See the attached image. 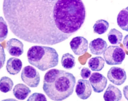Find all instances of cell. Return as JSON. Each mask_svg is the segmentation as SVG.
<instances>
[{"label": "cell", "instance_id": "8fae6325", "mask_svg": "<svg viewBox=\"0 0 128 101\" xmlns=\"http://www.w3.org/2000/svg\"><path fill=\"white\" fill-rule=\"evenodd\" d=\"M108 46L106 42L102 38H98L90 42L89 48L91 53L95 55H100L105 51Z\"/></svg>", "mask_w": 128, "mask_h": 101}, {"label": "cell", "instance_id": "7402d4cb", "mask_svg": "<svg viewBox=\"0 0 128 101\" xmlns=\"http://www.w3.org/2000/svg\"><path fill=\"white\" fill-rule=\"evenodd\" d=\"M47 99L45 96L42 93H35L31 95L27 101H46Z\"/></svg>", "mask_w": 128, "mask_h": 101}, {"label": "cell", "instance_id": "484cf974", "mask_svg": "<svg viewBox=\"0 0 128 101\" xmlns=\"http://www.w3.org/2000/svg\"><path fill=\"white\" fill-rule=\"evenodd\" d=\"M128 86H124V87L123 88V92H124V97L126 98V99L128 100V97H127V95L128 96V95L127 94H128V90H128Z\"/></svg>", "mask_w": 128, "mask_h": 101}, {"label": "cell", "instance_id": "603a6c76", "mask_svg": "<svg viewBox=\"0 0 128 101\" xmlns=\"http://www.w3.org/2000/svg\"><path fill=\"white\" fill-rule=\"evenodd\" d=\"M6 60V54L3 47L0 44V70L3 67Z\"/></svg>", "mask_w": 128, "mask_h": 101}, {"label": "cell", "instance_id": "ffe728a7", "mask_svg": "<svg viewBox=\"0 0 128 101\" xmlns=\"http://www.w3.org/2000/svg\"><path fill=\"white\" fill-rule=\"evenodd\" d=\"M14 85L12 80L6 76H4L0 80V91L4 93L11 91Z\"/></svg>", "mask_w": 128, "mask_h": 101}, {"label": "cell", "instance_id": "3957f363", "mask_svg": "<svg viewBox=\"0 0 128 101\" xmlns=\"http://www.w3.org/2000/svg\"><path fill=\"white\" fill-rule=\"evenodd\" d=\"M27 57L30 64L42 71L54 68L58 64L57 52L54 48L50 47L33 46L28 50Z\"/></svg>", "mask_w": 128, "mask_h": 101}, {"label": "cell", "instance_id": "2e32d148", "mask_svg": "<svg viewBox=\"0 0 128 101\" xmlns=\"http://www.w3.org/2000/svg\"><path fill=\"white\" fill-rule=\"evenodd\" d=\"M105 61L100 56L92 58L90 59L88 62L89 68L93 71H99L104 68Z\"/></svg>", "mask_w": 128, "mask_h": 101}, {"label": "cell", "instance_id": "d4e9b609", "mask_svg": "<svg viewBox=\"0 0 128 101\" xmlns=\"http://www.w3.org/2000/svg\"><path fill=\"white\" fill-rule=\"evenodd\" d=\"M128 35H126L124 38V41H123V44H124V45L125 47L128 50Z\"/></svg>", "mask_w": 128, "mask_h": 101}, {"label": "cell", "instance_id": "d6986e66", "mask_svg": "<svg viewBox=\"0 0 128 101\" xmlns=\"http://www.w3.org/2000/svg\"><path fill=\"white\" fill-rule=\"evenodd\" d=\"M109 27V24L107 21L99 20L96 21L93 26L94 32L99 35H101L107 32Z\"/></svg>", "mask_w": 128, "mask_h": 101}, {"label": "cell", "instance_id": "5b68a950", "mask_svg": "<svg viewBox=\"0 0 128 101\" xmlns=\"http://www.w3.org/2000/svg\"><path fill=\"white\" fill-rule=\"evenodd\" d=\"M22 81L31 88H36L38 86L40 81V74L34 67L30 66L23 68L21 73Z\"/></svg>", "mask_w": 128, "mask_h": 101}, {"label": "cell", "instance_id": "52a82bcc", "mask_svg": "<svg viewBox=\"0 0 128 101\" xmlns=\"http://www.w3.org/2000/svg\"><path fill=\"white\" fill-rule=\"evenodd\" d=\"M70 44L71 49L76 55H82L88 51V41L83 37L78 36L73 38Z\"/></svg>", "mask_w": 128, "mask_h": 101}, {"label": "cell", "instance_id": "5bb4252c", "mask_svg": "<svg viewBox=\"0 0 128 101\" xmlns=\"http://www.w3.org/2000/svg\"><path fill=\"white\" fill-rule=\"evenodd\" d=\"M30 88L24 84H16L13 90L14 96L17 99L24 100L31 93Z\"/></svg>", "mask_w": 128, "mask_h": 101}, {"label": "cell", "instance_id": "8992f818", "mask_svg": "<svg viewBox=\"0 0 128 101\" xmlns=\"http://www.w3.org/2000/svg\"><path fill=\"white\" fill-rule=\"evenodd\" d=\"M107 76L111 82L118 86L124 84L127 78L125 70L120 67L116 66L111 67L108 72Z\"/></svg>", "mask_w": 128, "mask_h": 101}, {"label": "cell", "instance_id": "cb8c5ba5", "mask_svg": "<svg viewBox=\"0 0 128 101\" xmlns=\"http://www.w3.org/2000/svg\"><path fill=\"white\" fill-rule=\"evenodd\" d=\"M91 71L89 69L86 67H84L80 72V75L84 79H86L90 76Z\"/></svg>", "mask_w": 128, "mask_h": 101}, {"label": "cell", "instance_id": "9a60e30c", "mask_svg": "<svg viewBox=\"0 0 128 101\" xmlns=\"http://www.w3.org/2000/svg\"><path fill=\"white\" fill-rule=\"evenodd\" d=\"M128 7L123 9L118 14L117 17L118 25L122 30L128 31Z\"/></svg>", "mask_w": 128, "mask_h": 101}, {"label": "cell", "instance_id": "e0dca14e", "mask_svg": "<svg viewBox=\"0 0 128 101\" xmlns=\"http://www.w3.org/2000/svg\"><path fill=\"white\" fill-rule=\"evenodd\" d=\"M108 40L111 44H120L123 38L122 33L115 28L112 29L108 34Z\"/></svg>", "mask_w": 128, "mask_h": 101}, {"label": "cell", "instance_id": "4fadbf2b", "mask_svg": "<svg viewBox=\"0 0 128 101\" xmlns=\"http://www.w3.org/2000/svg\"><path fill=\"white\" fill-rule=\"evenodd\" d=\"M22 66V62L20 59L12 57L7 61L6 69L9 74L15 75L20 71Z\"/></svg>", "mask_w": 128, "mask_h": 101}, {"label": "cell", "instance_id": "30bf717a", "mask_svg": "<svg viewBox=\"0 0 128 101\" xmlns=\"http://www.w3.org/2000/svg\"><path fill=\"white\" fill-rule=\"evenodd\" d=\"M6 49L11 56L19 57L23 53L24 45L20 40L16 38H12L7 42Z\"/></svg>", "mask_w": 128, "mask_h": 101}, {"label": "cell", "instance_id": "44dd1931", "mask_svg": "<svg viewBox=\"0 0 128 101\" xmlns=\"http://www.w3.org/2000/svg\"><path fill=\"white\" fill-rule=\"evenodd\" d=\"M8 34L7 24L4 18L0 16V42L4 41L7 38Z\"/></svg>", "mask_w": 128, "mask_h": 101}, {"label": "cell", "instance_id": "9c48e42d", "mask_svg": "<svg viewBox=\"0 0 128 101\" xmlns=\"http://www.w3.org/2000/svg\"><path fill=\"white\" fill-rule=\"evenodd\" d=\"M75 92L78 98L84 100L91 96L92 90L89 81L87 80L80 79L76 86Z\"/></svg>", "mask_w": 128, "mask_h": 101}, {"label": "cell", "instance_id": "ba28073f", "mask_svg": "<svg viewBox=\"0 0 128 101\" xmlns=\"http://www.w3.org/2000/svg\"><path fill=\"white\" fill-rule=\"evenodd\" d=\"M89 81L94 92L97 93L103 92L106 87L108 82L105 76L98 72L93 73Z\"/></svg>", "mask_w": 128, "mask_h": 101}, {"label": "cell", "instance_id": "ac0fdd59", "mask_svg": "<svg viewBox=\"0 0 128 101\" xmlns=\"http://www.w3.org/2000/svg\"><path fill=\"white\" fill-rule=\"evenodd\" d=\"M61 63L63 68L67 70H71L74 67L76 62L74 57L69 53L64 54L62 57Z\"/></svg>", "mask_w": 128, "mask_h": 101}, {"label": "cell", "instance_id": "7c38bea8", "mask_svg": "<svg viewBox=\"0 0 128 101\" xmlns=\"http://www.w3.org/2000/svg\"><path fill=\"white\" fill-rule=\"evenodd\" d=\"M104 100L106 101H118L122 98L120 90L115 86L109 84L104 95Z\"/></svg>", "mask_w": 128, "mask_h": 101}, {"label": "cell", "instance_id": "277c9868", "mask_svg": "<svg viewBox=\"0 0 128 101\" xmlns=\"http://www.w3.org/2000/svg\"><path fill=\"white\" fill-rule=\"evenodd\" d=\"M103 56L107 64L114 65L122 64L125 58L126 54L120 46H110L104 51Z\"/></svg>", "mask_w": 128, "mask_h": 101}, {"label": "cell", "instance_id": "7a4b0ae2", "mask_svg": "<svg viewBox=\"0 0 128 101\" xmlns=\"http://www.w3.org/2000/svg\"><path fill=\"white\" fill-rule=\"evenodd\" d=\"M76 84V78L72 74L53 69L47 71L44 75L43 89L51 100H63L72 94Z\"/></svg>", "mask_w": 128, "mask_h": 101}, {"label": "cell", "instance_id": "6da1fadb", "mask_svg": "<svg viewBox=\"0 0 128 101\" xmlns=\"http://www.w3.org/2000/svg\"><path fill=\"white\" fill-rule=\"evenodd\" d=\"M3 10L14 35L28 42L52 46L77 32L86 16L82 0H4Z\"/></svg>", "mask_w": 128, "mask_h": 101}]
</instances>
